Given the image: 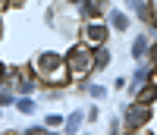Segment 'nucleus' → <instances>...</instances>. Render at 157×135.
Returning <instances> with one entry per match:
<instances>
[{"mask_svg": "<svg viewBox=\"0 0 157 135\" xmlns=\"http://www.w3.org/2000/svg\"><path fill=\"white\" fill-rule=\"evenodd\" d=\"M35 69H38V75H41L47 85H63V82L69 79L66 60H63L60 53H41L38 63H35Z\"/></svg>", "mask_w": 157, "mask_h": 135, "instance_id": "obj_1", "label": "nucleus"}, {"mask_svg": "<svg viewBox=\"0 0 157 135\" xmlns=\"http://www.w3.org/2000/svg\"><path fill=\"white\" fill-rule=\"evenodd\" d=\"M66 69H69V79H85L94 69V53L88 47H72L66 53Z\"/></svg>", "mask_w": 157, "mask_h": 135, "instance_id": "obj_2", "label": "nucleus"}, {"mask_svg": "<svg viewBox=\"0 0 157 135\" xmlns=\"http://www.w3.org/2000/svg\"><path fill=\"white\" fill-rule=\"evenodd\" d=\"M148 119H151V107L138 101V104L132 107V110H129V113H126V126H129V129H132V132H135V129H141V126H145V123H148Z\"/></svg>", "mask_w": 157, "mask_h": 135, "instance_id": "obj_3", "label": "nucleus"}, {"mask_svg": "<svg viewBox=\"0 0 157 135\" xmlns=\"http://www.w3.org/2000/svg\"><path fill=\"white\" fill-rule=\"evenodd\" d=\"M85 41L101 47L104 41H107V25H101V22H88V25H85Z\"/></svg>", "mask_w": 157, "mask_h": 135, "instance_id": "obj_4", "label": "nucleus"}, {"mask_svg": "<svg viewBox=\"0 0 157 135\" xmlns=\"http://www.w3.org/2000/svg\"><path fill=\"white\" fill-rule=\"evenodd\" d=\"M151 41H157L154 35H151V38H148V35L135 38V44H132V53H135V57H145V50H148V44H151Z\"/></svg>", "mask_w": 157, "mask_h": 135, "instance_id": "obj_5", "label": "nucleus"}, {"mask_svg": "<svg viewBox=\"0 0 157 135\" xmlns=\"http://www.w3.org/2000/svg\"><path fill=\"white\" fill-rule=\"evenodd\" d=\"M126 3H129V6H132V10L138 13V16H141V19H151V6L145 3V0H126Z\"/></svg>", "mask_w": 157, "mask_h": 135, "instance_id": "obj_6", "label": "nucleus"}, {"mask_svg": "<svg viewBox=\"0 0 157 135\" xmlns=\"http://www.w3.org/2000/svg\"><path fill=\"white\" fill-rule=\"evenodd\" d=\"M157 98V85H151V88H138V101L141 104H151Z\"/></svg>", "mask_w": 157, "mask_h": 135, "instance_id": "obj_7", "label": "nucleus"}, {"mask_svg": "<svg viewBox=\"0 0 157 135\" xmlns=\"http://www.w3.org/2000/svg\"><path fill=\"white\" fill-rule=\"evenodd\" d=\"M110 22H113V29H126L129 25V19L123 16V13H110Z\"/></svg>", "mask_w": 157, "mask_h": 135, "instance_id": "obj_8", "label": "nucleus"}, {"mask_svg": "<svg viewBox=\"0 0 157 135\" xmlns=\"http://www.w3.org/2000/svg\"><path fill=\"white\" fill-rule=\"evenodd\" d=\"M78 126H82V113H72V116L66 119V132H75Z\"/></svg>", "mask_w": 157, "mask_h": 135, "instance_id": "obj_9", "label": "nucleus"}, {"mask_svg": "<svg viewBox=\"0 0 157 135\" xmlns=\"http://www.w3.org/2000/svg\"><path fill=\"white\" fill-rule=\"evenodd\" d=\"M107 60H110V53L104 50V44H101V50H98V57H94V66H107Z\"/></svg>", "mask_w": 157, "mask_h": 135, "instance_id": "obj_10", "label": "nucleus"}, {"mask_svg": "<svg viewBox=\"0 0 157 135\" xmlns=\"http://www.w3.org/2000/svg\"><path fill=\"white\" fill-rule=\"evenodd\" d=\"M19 110H22V113H32V110H35V104L25 98V101H19Z\"/></svg>", "mask_w": 157, "mask_h": 135, "instance_id": "obj_11", "label": "nucleus"}, {"mask_svg": "<svg viewBox=\"0 0 157 135\" xmlns=\"http://www.w3.org/2000/svg\"><path fill=\"white\" fill-rule=\"evenodd\" d=\"M88 91H91V98H104V88H101V85H94V88H88Z\"/></svg>", "mask_w": 157, "mask_h": 135, "instance_id": "obj_12", "label": "nucleus"}, {"mask_svg": "<svg viewBox=\"0 0 157 135\" xmlns=\"http://www.w3.org/2000/svg\"><path fill=\"white\" fill-rule=\"evenodd\" d=\"M10 101H13V94L10 91H0V104H10Z\"/></svg>", "mask_w": 157, "mask_h": 135, "instance_id": "obj_13", "label": "nucleus"}, {"mask_svg": "<svg viewBox=\"0 0 157 135\" xmlns=\"http://www.w3.org/2000/svg\"><path fill=\"white\" fill-rule=\"evenodd\" d=\"M151 85H157V72L154 69H151Z\"/></svg>", "mask_w": 157, "mask_h": 135, "instance_id": "obj_14", "label": "nucleus"}, {"mask_svg": "<svg viewBox=\"0 0 157 135\" xmlns=\"http://www.w3.org/2000/svg\"><path fill=\"white\" fill-rule=\"evenodd\" d=\"M3 6H6V0H0V10H3Z\"/></svg>", "mask_w": 157, "mask_h": 135, "instance_id": "obj_15", "label": "nucleus"}, {"mask_svg": "<svg viewBox=\"0 0 157 135\" xmlns=\"http://www.w3.org/2000/svg\"><path fill=\"white\" fill-rule=\"evenodd\" d=\"M135 135H141V132H135Z\"/></svg>", "mask_w": 157, "mask_h": 135, "instance_id": "obj_16", "label": "nucleus"}]
</instances>
